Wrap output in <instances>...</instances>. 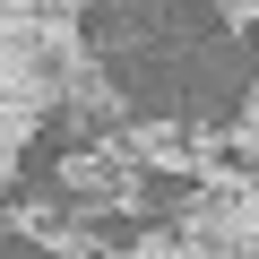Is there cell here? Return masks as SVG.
<instances>
[{
	"label": "cell",
	"instance_id": "6da1fadb",
	"mask_svg": "<svg viewBox=\"0 0 259 259\" xmlns=\"http://www.w3.org/2000/svg\"><path fill=\"white\" fill-rule=\"evenodd\" d=\"M147 173L130 164L112 139H87L78 156H61V173H52V190H61V207L69 216H139L147 207V190H139Z\"/></svg>",
	"mask_w": 259,
	"mask_h": 259
},
{
	"label": "cell",
	"instance_id": "8992f818",
	"mask_svg": "<svg viewBox=\"0 0 259 259\" xmlns=\"http://www.w3.org/2000/svg\"><path fill=\"white\" fill-rule=\"evenodd\" d=\"M9 182H18V173H9V164H0V207H9Z\"/></svg>",
	"mask_w": 259,
	"mask_h": 259
},
{
	"label": "cell",
	"instance_id": "7a4b0ae2",
	"mask_svg": "<svg viewBox=\"0 0 259 259\" xmlns=\"http://www.w3.org/2000/svg\"><path fill=\"white\" fill-rule=\"evenodd\" d=\"M0 35L35 44L44 61H69V52H87V35H78V9H69V0H0Z\"/></svg>",
	"mask_w": 259,
	"mask_h": 259
},
{
	"label": "cell",
	"instance_id": "5b68a950",
	"mask_svg": "<svg viewBox=\"0 0 259 259\" xmlns=\"http://www.w3.org/2000/svg\"><path fill=\"white\" fill-rule=\"evenodd\" d=\"M207 259H259V242H225V250H207Z\"/></svg>",
	"mask_w": 259,
	"mask_h": 259
},
{
	"label": "cell",
	"instance_id": "52a82bcc",
	"mask_svg": "<svg viewBox=\"0 0 259 259\" xmlns=\"http://www.w3.org/2000/svg\"><path fill=\"white\" fill-rule=\"evenodd\" d=\"M69 9H95V0H69Z\"/></svg>",
	"mask_w": 259,
	"mask_h": 259
},
{
	"label": "cell",
	"instance_id": "277c9868",
	"mask_svg": "<svg viewBox=\"0 0 259 259\" xmlns=\"http://www.w3.org/2000/svg\"><path fill=\"white\" fill-rule=\"evenodd\" d=\"M216 18L225 26H259V0H216Z\"/></svg>",
	"mask_w": 259,
	"mask_h": 259
},
{
	"label": "cell",
	"instance_id": "3957f363",
	"mask_svg": "<svg viewBox=\"0 0 259 259\" xmlns=\"http://www.w3.org/2000/svg\"><path fill=\"white\" fill-rule=\"evenodd\" d=\"M225 156H242V164L259 173V95L242 104V121H225Z\"/></svg>",
	"mask_w": 259,
	"mask_h": 259
}]
</instances>
